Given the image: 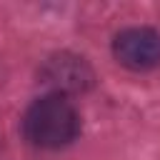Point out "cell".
Here are the masks:
<instances>
[{"label": "cell", "mask_w": 160, "mask_h": 160, "mask_svg": "<svg viewBox=\"0 0 160 160\" xmlns=\"http://www.w3.org/2000/svg\"><path fill=\"white\" fill-rule=\"evenodd\" d=\"M42 80L48 85H52L58 90V95L62 92H78L85 90L92 82V72L88 68V62L82 58L75 55H58L50 58L42 68Z\"/></svg>", "instance_id": "3"}, {"label": "cell", "mask_w": 160, "mask_h": 160, "mask_svg": "<svg viewBox=\"0 0 160 160\" xmlns=\"http://www.w3.org/2000/svg\"><path fill=\"white\" fill-rule=\"evenodd\" d=\"M25 138L38 148H65L80 132V115L65 95H45L35 100L22 118Z\"/></svg>", "instance_id": "1"}, {"label": "cell", "mask_w": 160, "mask_h": 160, "mask_svg": "<svg viewBox=\"0 0 160 160\" xmlns=\"http://www.w3.org/2000/svg\"><path fill=\"white\" fill-rule=\"evenodd\" d=\"M112 52L130 70H150L160 62V32L152 28H128L115 38Z\"/></svg>", "instance_id": "2"}]
</instances>
